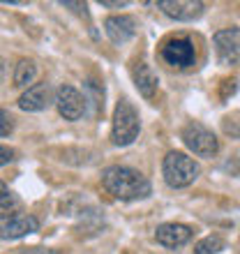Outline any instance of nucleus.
<instances>
[{
	"label": "nucleus",
	"mask_w": 240,
	"mask_h": 254,
	"mask_svg": "<svg viewBox=\"0 0 240 254\" xmlns=\"http://www.w3.org/2000/svg\"><path fill=\"white\" fill-rule=\"evenodd\" d=\"M104 33L114 44H125L136 35V19L129 14H116L104 21Z\"/></svg>",
	"instance_id": "1a4fd4ad"
},
{
	"label": "nucleus",
	"mask_w": 240,
	"mask_h": 254,
	"mask_svg": "<svg viewBox=\"0 0 240 254\" xmlns=\"http://www.w3.org/2000/svg\"><path fill=\"white\" fill-rule=\"evenodd\" d=\"M14 129V121L12 116L7 114L5 109H0V136H7V134Z\"/></svg>",
	"instance_id": "f3484780"
},
{
	"label": "nucleus",
	"mask_w": 240,
	"mask_h": 254,
	"mask_svg": "<svg viewBox=\"0 0 240 254\" xmlns=\"http://www.w3.org/2000/svg\"><path fill=\"white\" fill-rule=\"evenodd\" d=\"M54 100V88L49 83H35L19 97V109L21 111H42L47 109Z\"/></svg>",
	"instance_id": "f8f14e48"
},
{
	"label": "nucleus",
	"mask_w": 240,
	"mask_h": 254,
	"mask_svg": "<svg viewBox=\"0 0 240 254\" xmlns=\"http://www.w3.org/2000/svg\"><path fill=\"white\" fill-rule=\"evenodd\" d=\"M162 61L171 67H178V69H185V67H192L196 61V54H194V44L189 37H169L160 49Z\"/></svg>",
	"instance_id": "39448f33"
},
{
	"label": "nucleus",
	"mask_w": 240,
	"mask_h": 254,
	"mask_svg": "<svg viewBox=\"0 0 240 254\" xmlns=\"http://www.w3.org/2000/svg\"><path fill=\"white\" fill-rule=\"evenodd\" d=\"M213 44L222 65H240V28H227L215 33Z\"/></svg>",
	"instance_id": "423d86ee"
},
{
	"label": "nucleus",
	"mask_w": 240,
	"mask_h": 254,
	"mask_svg": "<svg viewBox=\"0 0 240 254\" xmlns=\"http://www.w3.org/2000/svg\"><path fill=\"white\" fill-rule=\"evenodd\" d=\"M192 227H187V224H178V222H169V224H160L157 231H155V238L160 245L164 248H180V245H185V243L192 241Z\"/></svg>",
	"instance_id": "9b49d317"
},
{
	"label": "nucleus",
	"mask_w": 240,
	"mask_h": 254,
	"mask_svg": "<svg viewBox=\"0 0 240 254\" xmlns=\"http://www.w3.org/2000/svg\"><path fill=\"white\" fill-rule=\"evenodd\" d=\"M180 139L185 143L194 155H199V157H213L217 155L220 150V141L215 136L206 125H201V123H187L182 127V132H180Z\"/></svg>",
	"instance_id": "20e7f679"
},
{
	"label": "nucleus",
	"mask_w": 240,
	"mask_h": 254,
	"mask_svg": "<svg viewBox=\"0 0 240 254\" xmlns=\"http://www.w3.org/2000/svg\"><path fill=\"white\" fill-rule=\"evenodd\" d=\"M162 174L171 188H187L199 178L201 169L189 155L180 153V150H171L162 162Z\"/></svg>",
	"instance_id": "f03ea898"
},
{
	"label": "nucleus",
	"mask_w": 240,
	"mask_h": 254,
	"mask_svg": "<svg viewBox=\"0 0 240 254\" xmlns=\"http://www.w3.org/2000/svg\"><path fill=\"white\" fill-rule=\"evenodd\" d=\"M16 210H19L16 194L0 181V220H12V217H16V215H14Z\"/></svg>",
	"instance_id": "4468645a"
},
{
	"label": "nucleus",
	"mask_w": 240,
	"mask_h": 254,
	"mask_svg": "<svg viewBox=\"0 0 240 254\" xmlns=\"http://www.w3.org/2000/svg\"><path fill=\"white\" fill-rule=\"evenodd\" d=\"M227 248V243L222 236H206L203 241L194 245V254H217Z\"/></svg>",
	"instance_id": "dca6fc26"
},
{
	"label": "nucleus",
	"mask_w": 240,
	"mask_h": 254,
	"mask_svg": "<svg viewBox=\"0 0 240 254\" xmlns=\"http://www.w3.org/2000/svg\"><path fill=\"white\" fill-rule=\"evenodd\" d=\"M35 76H37V65L33 61H28V58L19 61V65L14 67V86L26 88L28 83L35 81Z\"/></svg>",
	"instance_id": "2eb2a0df"
},
{
	"label": "nucleus",
	"mask_w": 240,
	"mask_h": 254,
	"mask_svg": "<svg viewBox=\"0 0 240 254\" xmlns=\"http://www.w3.org/2000/svg\"><path fill=\"white\" fill-rule=\"evenodd\" d=\"M238 90V81L236 79H227L222 86V100H229V95H234Z\"/></svg>",
	"instance_id": "a211bd4d"
},
{
	"label": "nucleus",
	"mask_w": 240,
	"mask_h": 254,
	"mask_svg": "<svg viewBox=\"0 0 240 254\" xmlns=\"http://www.w3.org/2000/svg\"><path fill=\"white\" fill-rule=\"evenodd\" d=\"M157 7L174 21H194L203 14V2L199 0H160Z\"/></svg>",
	"instance_id": "6e6552de"
},
{
	"label": "nucleus",
	"mask_w": 240,
	"mask_h": 254,
	"mask_svg": "<svg viewBox=\"0 0 240 254\" xmlns=\"http://www.w3.org/2000/svg\"><path fill=\"white\" fill-rule=\"evenodd\" d=\"M86 97L74 86H60L56 93V107L65 121H79L86 114Z\"/></svg>",
	"instance_id": "0eeeda50"
},
{
	"label": "nucleus",
	"mask_w": 240,
	"mask_h": 254,
	"mask_svg": "<svg viewBox=\"0 0 240 254\" xmlns=\"http://www.w3.org/2000/svg\"><path fill=\"white\" fill-rule=\"evenodd\" d=\"M14 160V150L7 146H0V167H5V164H9V162Z\"/></svg>",
	"instance_id": "6ab92c4d"
},
{
	"label": "nucleus",
	"mask_w": 240,
	"mask_h": 254,
	"mask_svg": "<svg viewBox=\"0 0 240 254\" xmlns=\"http://www.w3.org/2000/svg\"><path fill=\"white\" fill-rule=\"evenodd\" d=\"M40 229V222L35 215H16L12 220H5L0 224V238L2 241H16L28 234H35Z\"/></svg>",
	"instance_id": "9d476101"
},
{
	"label": "nucleus",
	"mask_w": 240,
	"mask_h": 254,
	"mask_svg": "<svg viewBox=\"0 0 240 254\" xmlns=\"http://www.w3.org/2000/svg\"><path fill=\"white\" fill-rule=\"evenodd\" d=\"M100 2H102L104 7H125V5H127L125 0H100Z\"/></svg>",
	"instance_id": "aec40b11"
},
{
	"label": "nucleus",
	"mask_w": 240,
	"mask_h": 254,
	"mask_svg": "<svg viewBox=\"0 0 240 254\" xmlns=\"http://www.w3.org/2000/svg\"><path fill=\"white\" fill-rule=\"evenodd\" d=\"M102 185L114 199L120 201H136V199H146L150 194V181L146 176L129 167H107L102 171Z\"/></svg>",
	"instance_id": "f257e3e1"
},
{
	"label": "nucleus",
	"mask_w": 240,
	"mask_h": 254,
	"mask_svg": "<svg viewBox=\"0 0 240 254\" xmlns=\"http://www.w3.org/2000/svg\"><path fill=\"white\" fill-rule=\"evenodd\" d=\"M5 74H7V63H5V58H0V81L5 79Z\"/></svg>",
	"instance_id": "412c9836"
},
{
	"label": "nucleus",
	"mask_w": 240,
	"mask_h": 254,
	"mask_svg": "<svg viewBox=\"0 0 240 254\" xmlns=\"http://www.w3.org/2000/svg\"><path fill=\"white\" fill-rule=\"evenodd\" d=\"M132 76H134V86H136V90H139L146 100L155 97L157 86H160V79H157V74L153 72V67L146 65V63H136Z\"/></svg>",
	"instance_id": "ddd939ff"
},
{
	"label": "nucleus",
	"mask_w": 240,
	"mask_h": 254,
	"mask_svg": "<svg viewBox=\"0 0 240 254\" xmlns=\"http://www.w3.org/2000/svg\"><path fill=\"white\" fill-rule=\"evenodd\" d=\"M139 129H141V121H139L136 109L132 107V102L122 97V100L116 104V111H114L111 141H114L116 146H129V143L139 136Z\"/></svg>",
	"instance_id": "7ed1b4c3"
}]
</instances>
